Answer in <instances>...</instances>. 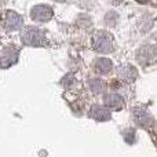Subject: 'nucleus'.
<instances>
[{"label":"nucleus","instance_id":"nucleus-1","mask_svg":"<svg viewBox=\"0 0 157 157\" xmlns=\"http://www.w3.org/2000/svg\"><path fill=\"white\" fill-rule=\"evenodd\" d=\"M92 47H94L95 51L108 54L113 50V36L109 35L108 32L98 30L92 36Z\"/></svg>","mask_w":157,"mask_h":157},{"label":"nucleus","instance_id":"nucleus-2","mask_svg":"<svg viewBox=\"0 0 157 157\" xmlns=\"http://www.w3.org/2000/svg\"><path fill=\"white\" fill-rule=\"evenodd\" d=\"M21 40L24 44L32 47H43L47 44L44 33L36 28H26L21 35Z\"/></svg>","mask_w":157,"mask_h":157},{"label":"nucleus","instance_id":"nucleus-3","mask_svg":"<svg viewBox=\"0 0 157 157\" xmlns=\"http://www.w3.org/2000/svg\"><path fill=\"white\" fill-rule=\"evenodd\" d=\"M136 59L142 65H152L157 62V48L155 46H142L136 52Z\"/></svg>","mask_w":157,"mask_h":157},{"label":"nucleus","instance_id":"nucleus-4","mask_svg":"<svg viewBox=\"0 0 157 157\" xmlns=\"http://www.w3.org/2000/svg\"><path fill=\"white\" fill-rule=\"evenodd\" d=\"M24 26V19L15 11H6L3 18V28L6 30H18Z\"/></svg>","mask_w":157,"mask_h":157},{"label":"nucleus","instance_id":"nucleus-5","mask_svg":"<svg viewBox=\"0 0 157 157\" xmlns=\"http://www.w3.org/2000/svg\"><path fill=\"white\" fill-rule=\"evenodd\" d=\"M30 17H32V19H35L37 22H47L52 18V10L51 7L44 4L35 6L30 10Z\"/></svg>","mask_w":157,"mask_h":157},{"label":"nucleus","instance_id":"nucleus-6","mask_svg":"<svg viewBox=\"0 0 157 157\" xmlns=\"http://www.w3.org/2000/svg\"><path fill=\"white\" fill-rule=\"evenodd\" d=\"M17 58H18V51H17L14 47H7V48H4L2 52L3 68H7V66L13 65V63L17 61Z\"/></svg>","mask_w":157,"mask_h":157},{"label":"nucleus","instance_id":"nucleus-7","mask_svg":"<svg viewBox=\"0 0 157 157\" xmlns=\"http://www.w3.org/2000/svg\"><path fill=\"white\" fill-rule=\"evenodd\" d=\"M105 103H106L108 108L116 109V110H119V109H121L123 106H124V101H123V98L120 97V95H116V94L106 95L105 97Z\"/></svg>","mask_w":157,"mask_h":157},{"label":"nucleus","instance_id":"nucleus-8","mask_svg":"<svg viewBox=\"0 0 157 157\" xmlns=\"http://www.w3.org/2000/svg\"><path fill=\"white\" fill-rule=\"evenodd\" d=\"M119 75H120V77L124 78V80L132 81V80H135V77H136V71H135V68L131 65H123L119 68Z\"/></svg>","mask_w":157,"mask_h":157},{"label":"nucleus","instance_id":"nucleus-9","mask_svg":"<svg viewBox=\"0 0 157 157\" xmlns=\"http://www.w3.org/2000/svg\"><path fill=\"white\" fill-rule=\"evenodd\" d=\"M90 116L95 120H108L110 117V112L103 106H94L90 112Z\"/></svg>","mask_w":157,"mask_h":157},{"label":"nucleus","instance_id":"nucleus-10","mask_svg":"<svg viewBox=\"0 0 157 157\" xmlns=\"http://www.w3.org/2000/svg\"><path fill=\"white\" fill-rule=\"evenodd\" d=\"M112 68H113L112 62L109 59H106V58H98V59L95 61V69H97V72L101 75L109 73V72L112 71Z\"/></svg>","mask_w":157,"mask_h":157},{"label":"nucleus","instance_id":"nucleus-11","mask_svg":"<svg viewBox=\"0 0 157 157\" xmlns=\"http://www.w3.org/2000/svg\"><path fill=\"white\" fill-rule=\"evenodd\" d=\"M105 83H103L102 80H99V78H94V80L90 81V88H91V91L94 92V94H99V92H102L103 90H105Z\"/></svg>","mask_w":157,"mask_h":157},{"label":"nucleus","instance_id":"nucleus-12","mask_svg":"<svg viewBox=\"0 0 157 157\" xmlns=\"http://www.w3.org/2000/svg\"><path fill=\"white\" fill-rule=\"evenodd\" d=\"M136 2H138V3H141V4H145V3H147V2H149V0H136Z\"/></svg>","mask_w":157,"mask_h":157}]
</instances>
